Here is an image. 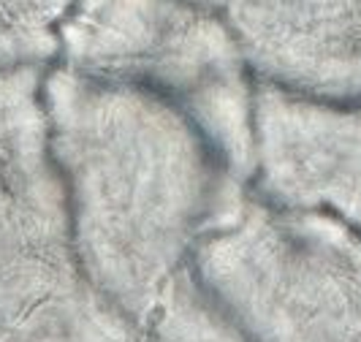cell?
I'll use <instances>...</instances> for the list:
<instances>
[{
  "instance_id": "6da1fadb",
  "label": "cell",
  "mask_w": 361,
  "mask_h": 342,
  "mask_svg": "<svg viewBox=\"0 0 361 342\" xmlns=\"http://www.w3.org/2000/svg\"><path fill=\"white\" fill-rule=\"evenodd\" d=\"M57 38L68 68L180 98L228 161L245 158L247 54L220 11L199 0H73Z\"/></svg>"
},
{
  "instance_id": "7a4b0ae2",
  "label": "cell",
  "mask_w": 361,
  "mask_h": 342,
  "mask_svg": "<svg viewBox=\"0 0 361 342\" xmlns=\"http://www.w3.org/2000/svg\"><path fill=\"white\" fill-rule=\"evenodd\" d=\"M228 19L253 68L312 92L361 47V0H199Z\"/></svg>"
},
{
  "instance_id": "3957f363",
  "label": "cell",
  "mask_w": 361,
  "mask_h": 342,
  "mask_svg": "<svg viewBox=\"0 0 361 342\" xmlns=\"http://www.w3.org/2000/svg\"><path fill=\"white\" fill-rule=\"evenodd\" d=\"M73 0H0V71L33 66L60 49L57 28Z\"/></svg>"
}]
</instances>
